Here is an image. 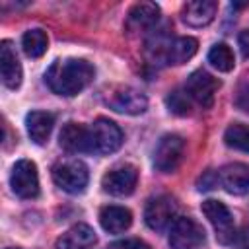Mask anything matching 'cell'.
<instances>
[{
    "label": "cell",
    "instance_id": "f546056e",
    "mask_svg": "<svg viewBox=\"0 0 249 249\" xmlns=\"http://www.w3.org/2000/svg\"><path fill=\"white\" fill-rule=\"evenodd\" d=\"M8 249H18V247H8Z\"/></svg>",
    "mask_w": 249,
    "mask_h": 249
},
{
    "label": "cell",
    "instance_id": "603a6c76",
    "mask_svg": "<svg viewBox=\"0 0 249 249\" xmlns=\"http://www.w3.org/2000/svg\"><path fill=\"white\" fill-rule=\"evenodd\" d=\"M208 62L220 70V72H230L233 70L235 66V58H233V53L231 49L226 45V43H216L210 51H208Z\"/></svg>",
    "mask_w": 249,
    "mask_h": 249
},
{
    "label": "cell",
    "instance_id": "30bf717a",
    "mask_svg": "<svg viewBox=\"0 0 249 249\" xmlns=\"http://www.w3.org/2000/svg\"><path fill=\"white\" fill-rule=\"evenodd\" d=\"M136 181H138L136 167L130 163H121L103 175L101 187L105 193H109L113 196H128L134 191Z\"/></svg>",
    "mask_w": 249,
    "mask_h": 249
},
{
    "label": "cell",
    "instance_id": "44dd1931",
    "mask_svg": "<svg viewBox=\"0 0 249 249\" xmlns=\"http://www.w3.org/2000/svg\"><path fill=\"white\" fill-rule=\"evenodd\" d=\"M21 47L29 58H39L45 54V51L49 47V37L43 29H29L21 37Z\"/></svg>",
    "mask_w": 249,
    "mask_h": 249
},
{
    "label": "cell",
    "instance_id": "8992f818",
    "mask_svg": "<svg viewBox=\"0 0 249 249\" xmlns=\"http://www.w3.org/2000/svg\"><path fill=\"white\" fill-rule=\"evenodd\" d=\"M204 237L206 235L202 226L189 216H177V220L169 228L171 249H196L204 243Z\"/></svg>",
    "mask_w": 249,
    "mask_h": 249
},
{
    "label": "cell",
    "instance_id": "ac0fdd59",
    "mask_svg": "<svg viewBox=\"0 0 249 249\" xmlns=\"http://www.w3.org/2000/svg\"><path fill=\"white\" fill-rule=\"evenodd\" d=\"M99 222H101V228L109 233H123L130 228L132 224V214L128 208L124 206H103L101 212H99Z\"/></svg>",
    "mask_w": 249,
    "mask_h": 249
},
{
    "label": "cell",
    "instance_id": "52a82bcc",
    "mask_svg": "<svg viewBox=\"0 0 249 249\" xmlns=\"http://www.w3.org/2000/svg\"><path fill=\"white\" fill-rule=\"evenodd\" d=\"M144 220L146 226L154 231H163L171 228V224L177 220V202L167 195L150 198L144 210Z\"/></svg>",
    "mask_w": 249,
    "mask_h": 249
},
{
    "label": "cell",
    "instance_id": "6da1fadb",
    "mask_svg": "<svg viewBox=\"0 0 249 249\" xmlns=\"http://www.w3.org/2000/svg\"><path fill=\"white\" fill-rule=\"evenodd\" d=\"M95 76L93 66L84 58H58L45 72V82L56 95L72 97L86 89Z\"/></svg>",
    "mask_w": 249,
    "mask_h": 249
},
{
    "label": "cell",
    "instance_id": "2e32d148",
    "mask_svg": "<svg viewBox=\"0 0 249 249\" xmlns=\"http://www.w3.org/2000/svg\"><path fill=\"white\" fill-rule=\"evenodd\" d=\"M0 72H2V82L6 88L16 89L21 84V64L16 54V49L12 47L10 41H2L0 45Z\"/></svg>",
    "mask_w": 249,
    "mask_h": 249
},
{
    "label": "cell",
    "instance_id": "d6986e66",
    "mask_svg": "<svg viewBox=\"0 0 249 249\" xmlns=\"http://www.w3.org/2000/svg\"><path fill=\"white\" fill-rule=\"evenodd\" d=\"M53 124H54V115L49 111H31L25 117L27 134L35 144H45L49 140Z\"/></svg>",
    "mask_w": 249,
    "mask_h": 249
},
{
    "label": "cell",
    "instance_id": "f1b7e54d",
    "mask_svg": "<svg viewBox=\"0 0 249 249\" xmlns=\"http://www.w3.org/2000/svg\"><path fill=\"white\" fill-rule=\"evenodd\" d=\"M239 49L245 58H249V29H243L239 33Z\"/></svg>",
    "mask_w": 249,
    "mask_h": 249
},
{
    "label": "cell",
    "instance_id": "9c48e42d",
    "mask_svg": "<svg viewBox=\"0 0 249 249\" xmlns=\"http://www.w3.org/2000/svg\"><path fill=\"white\" fill-rule=\"evenodd\" d=\"M91 132V142H93V152L95 154H113L121 148L123 144V130L119 128V124H115L109 119L99 117L97 121H93V124L89 126Z\"/></svg>",
    "mask_w": 249,
    "mask_h": 249
},
{
    "label": "cell",
    "instance_id": "4316f807",
    "mask_svg": "<svg viewBox=\"0 0 249 249\" xmlns=\"http://www.w3.org/2000/svg\"><path fill=\"white\" fill-rule=\"evenodd\" d=\"M218 185V171H206L198 179V191H210Z\"/></svg>",
    "mask_w": 249,
    "mask_h": 249
},
{
    "label": "cell",
    "instance_id": "d4e9b609",
    "mask_svg": "<svg viewBox=\"0 0 249 249\" xmlns=\"http://www.w3.org/2000/svg\"><path fill=\"white\" fill-rule=\"evenodd\" d=\"M107 249H150L148 243H144L142 239H119V241H113Z\"/></svg>",
    "mask_w": 249,
    "mask_h": 249
},
{
    "label": "cell",
    "instance_id": "5b68a950",
    "mask_svg": "<svg viewBox=\"0 0 249 249\" xmlns=\"http://www.w3.org/2000/svg\"><path fill=\"white\" fill-rule=\"evenodd\" d=\"M202 214L208 218V222L212 224L214 231H216V239L224 245L228 243H233L237 231H235V226H233V218H231V212L228 210V206L220 200H214V198H208L202 202Z\"/></svg>",
    "mask_w": 249,
    "mask_h": 249
},
{
    "label": "cell",
    "instance_id": "83f0119b",
    "mask_svg": "<svg viewBox=\"0 0 249 249\" xmlns=\"http://www.w3.org/2000/svg\"><path fill=\"white\" fill-rule=\"evenodd\" d=\"M233 249H249V226H245L233 239Z\"/></svg>",
    "mask_w": 249,
    "mask_h": 249
},
{
    "label": "cell",
    "instance_id": "9a60e30c",
    "mask_svg": "<svg viewBox=\"0 0 249 249\" xmlns=\"http://www.w3.org/2000/svg\"><path fill=\"white\" fill-rule=\"evenodd\" d=\"M218 4L214 0H193L181 10V19L189 27H204L216 18Z\"/></svg>",
    "mask_w": 249,
    "mask_h": 249
},
{
    "label": "cell",
    "instance_id": "3957f363",
    "mask_svg": "<svg viewBox=\"0 0 249 249\" xmlns=\"http://www.w3.org/2000/svg\"><path fill=\"white\" fill-rule=\"evenodd\" d=\"M88 179H89L88 167L80 160H64L53 167V181L56 183V187H60L68 195L84 193Z\"/></svg>",
    "mask_w": 249,
    "mask_h": 249
},
{
    "label": "cell",
    "instance_id": "ba28073f",
    "mask_svg": "<svg viewBox=\"0 0 249 249\" xmlns=\"http://www.w3.org/2000/svg\"><path fill=\"white\" fill-rule=\"evenodd\" d=\"M10 187L19 198H35L39 195L37 165L31 160H19L10 173Z\"/></svg>",
    "mask_w": 249,
    "mask_h": 249
},
{
    "label": "cell",
    "instance_id": "e0dca14e",
    "mask_svg": "<svg viewBox=\"0 0 249 249\" xmlns=\"http://www.w3.org/2000/svg\"><path fill=\"white\" fill-rule=\"evenodd\" d=\"M97 243L95 231L88 224H76L56 239V249H93Z\"/></svg>",
    "mask_w": 249,
    "mask_h": 249
},
{
    "label": "cell",
    "instance_id": "5bb4252c",
    "mask_svg": "<svg viewBox=\"0 0 249 249\" xmlns=\"http://www.w3.org/2000/svg\"><path fill=\"white\" fill-rule=\"evenodd\" d=\"M160 19V6L154 2H138L130 8L126 18V31L140 33L152 29Z\"/></svg>",
    "mask_w": 249,
    "mask_h": 249
},
{
    "label": "cell",
    "instance_id": "4fadbf2b",
    "mask_svg": "<svg viewBox=\"0 0 249 249\" xmlns=\"http://www.w3.org/2000/svg\"><path fill=\"white\" fill-rule=\"evenodd\" d=\"M218 185L230 195L249 193V165L247 163H228L218 171Z\"/></svg>",
    "mask_w": 249,
    "mask_h": 249
},
{
    "label": "cell",
    "instance_id": "cb8c5ba5",
    "mask_svg": "<svg viewBox=\"0 0 249 249\" xmlns=\"http://www.w3.org/2000/svg\"><path fill=\"white\" fill-rule=\"evenodd\" d=\"M167 109L175 115H189L191 113V97L187 95L185 89H173L167 97H165Z\"/></svg>",
    "mask_w": 249,
    "mask_h": 249
},
{
    "label": "cell",
    "instance_id": "ffe728a7",
    "mask_svg": "<svg viewBox=\"0 0 249 249\" xmlns=\"http://www.w3.org/2000/svg\"><path fill=\"white\" fill-rule=\"evenodd\" d=\"M198 49V41L195 37H177L169 41L165 51V62L167 64H185L195 56Z\"/></svg>",
    "mask_w": 249,
    "mask_h": 249
},
{
    "label": "cell",
    "instance_id": "7a4b0ae2",
    "mask_svg": "<svg viewBox=\"0 0 249 249\" xmlns=\"http://www.w3.org/2000/svg\"><path fill=\"white\" fill-rule=\"evenodd\" d=\"M103 101L109 109L124 115H140L148 107L146 95L130 86H111L103 93Z\"/></svg>",
    "mask_w": 249,
    "mask_h": 249
},
{
    "label": "cell",
    "instance_id": "277c9868",
    "mask_svg": "<svg viewBox=\"0 0 249 249\" xmlns=\"http://www.w3.org/2000/svg\"><path fill=\"white\" fill-rule=\"evenodd\" d=\"M185 154V140L179 134H163L154 150V167L161 173H173Z\"/></svg>",
    "mask_w": 249,
    "mask_h": 249
},
{
    "label": "cell",
    "instance_id": "7402d4cb",
    "mask_svg": "<svg viewBox=\"0 0 249 249\" xmlns=\"http://www.w3.org/2000/svg\"><path fill=\"white\" fill-rule=\"evenodd\" d=\"M224 142L239 152H249V124L245 123H233L224 132Z\"/></svg>",
    "mask_w": 249,
    "mask_h": 249
},
{
    "label": "cell",
    "instance_id": "7c38bea8",
    "mask_svg": "<svg viewBox=\"0 0 249 249\" xmlns=\"http://www.w3.org/2000/svg\"><path fill=\"white\" fill-rule=\"evenodd\" d=\"M60 148L68 154H91L93 142L89 126H84L80 123H66L58 136Z\"/></svg>",
    "mask_w": 249,
    "mask_h": 249
},
{
    "label": "cell",
    "instance_id": "8fae6325",
    "mask_svg": "<svg viewBox=\"0 0 249 249\" xmlns=\"http://www.w3.org/2000/svg\"><path fill=\"white\" fill-rule=\"evenodd\" d=\"M218 88H220V82L204 70H195L185 82L187 95L202 107H210L214 103V95H216Z\"/></svg>",
    "mask_w": 249,
    "mask_h": 249
},
{
    "label": "cell",
    "instance_id": "484cf974",
    "mask_svg": "<svg viewBox=\"0 0 249 249\" xmlns=\"http://www.w3.org/2000/svg\"><path fill=\"white\" fill-rule=\"evenodd\" d=\"M233 103H235V107L241 109L243 113H249V82H245V84L237 89Z\"/></svg>",
    "mask_w": 249,
    "mask_h": 249
}]
</instances>
